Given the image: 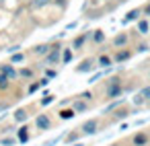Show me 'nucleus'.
Wrapping results in <instances>:
<instances>
[{
  "instance_id": "1a4fd4ad",
  "label": "nucleus",
  "mask_w": 150,
  "mask_h": 146,
  "mask_svg": "<svg viewBox=\"0 0 150 146\" xmlns=\"http://www.w3.org/2000/svg\"><path fill=\"white\" fill-rule=\"evenodd\" d=\"M88 35H91L88 31H86V33H78V35H76L74 39H72V43H70L72 52H80V50H82V47L86 45V41H88Z\"/></svg>"
},
{
  "instance_id": "f3484780",
  "label": "nucleus",
  "mask_w": 150,
  "mask_h": 146,
  "mask_svg": "<svg viewBox=\"0 0 150 146\" xmlns=\"http://www.w3.org/2000/svg\"><path fill=\"white\" fill-rule=\"evenodd\" d=\"M33 78H35V68H31V66L19 68V80H33Z\"/></svg>"
},
{
  "instance_id": "f704fd0d",
  "label": "nucleus",
  "mask_w": 150,
  "mask_h": 146,
  "mask_svg": "<svg viewBox=\"0 0 150 146\" xmlns=\"http://www.w3.org/2000/svg\"><path fill=\"white\" fill-rule=\"evenodd\" d=\"M148 50H150L148 43H140V45H138V52H148Z\"/></svg>"
},
{
  "instance_id": "58836bf2",
  "label": "nucleus",
  "mask_w": 150,
  "mask_h": 146,
  "mask_svg": "<svg viewBox=\"0 0 150 146\" xmlns=\"http://www.w3.org/2000/svg\"><path fill=\"white\" fill-rule=\"evenodd\" d=\"M144 13H146V15H150V4H148V6L144 9Z\"/></svg>"
},
{
  "instance_id": "39448f33",
  "label": "nucleus",
  "mask_w": 150,
  "mask_h": 146,
  "mask_svg": "<svg viewBox=\"0 0 150 146\" xmlns=\"http://www.w3.org/2000/svg\"><path fill=\"white\" fill-rule=\"evenodd\" d=\"M0 74H4L11 82H17V80H19V68H17L15 64H11V62L0 64Z\"/></svg>"
},
{
  "instance_id": "4c0bfd02",
  "label": "nucleus",
  "mask_w": 150,
  "mask_h": 146,
  "mask_svg": "<svg viewBox=\"0 0 150 146\" xmlns=\"http://www.w3.org/2000/svg\"><path fill=\"white\" fill-rule=\"evenodd\" d=\"M70 146H84V142H74V144H70Z\"/></svg>"
},
{
  "instance_id": "c756f323",
  "label": "nucleus",
  "mask_w": 150,
  "mask_h": 146,
  "mask_svg": "<svg viewBox=\"0 0 150 146\" xmlns=\"http://www.w3.org/2000/svg\"><path fill=\"white\" fill-rule=\"evenodd\" d=\"M39 89H41V82H39V80H35V82H33V80H31V82H29V86H27V95H33V93H37Z\"/></svg>"
},
{
  "instance_id": "0eeeda50",
  "label": "nucleus",
  "mask_w": 150,
  "mask_h": 146,
  "mask_svg": "<svg viewBox=\"0 0 150 146\" xmlns=\"http://www.w3.org/2000/svg\"><path fill=\"white\" fill-rule=\"evenodd\" d=\"M15 138H17V144H27V142L31 140V130H29V125H27V123H21L19 130H17V134H15Z\"/></svg>"
},
{
  "instance_id": "2f4dec72",
  "label": "nucleus",
  "mask_w": 150,
  "mask_h": 146,
  "mask_svg": "<svg viewBox=\"0 0 150 146\" xmlns=\"http://www.w3.org/2000/svg\"><path fill=\"white\" fill-rule=\"evenodd\" d=\"M123 117H127V111H125V109H119V111H115V115L111 117V121H119V119H123Z\"/></svg>"
},
{
  "instance_id": "4be33fe9",
  "label": "nucleus",
  "mask_w": 150,
  "mask_h": 146,
  "mask_svg": "<svg viewBox=\"0 0 150 146\" xmlns=\"http://www.w3.org/2000/svg\"><path fill=\"white\" fill-rule=\"evenodd\" d=\"M138 31H140V35H148V31H150V23H148L146 19L138 21Z\"/></svg>"
},
{
  "instance_id": "393cba45",
  "label": "nucleus",
  "mask_w": 150,
  "mask_h": 146,
  "mask_svg": "<svg viewBox=\"0 0 150 146\" xmlns=\"http://www.w3.org/2000/svg\"><path fill=\"white\" fill-rule=\"evenodd\" d=\"M0 146H17V138L15 136H2L0 138Z\"/></svg>"
},
{
  "instance_id": "423d86ee",
  "label": "nucleus",
  "mask_w": 150,
  "mask_h": 146,
  "mask_svg": "<svg viewBox=\"0 0 150 146\" xmlns=\"http://www.w3.org/2000/svg\"><path fill=\"white\" fill-rule=\"evenodd\" d=\"M132 56H134L132 50H127V47H119V50H115V54H113L111 58H113V64H123V62L132 60Z\"/></svg>"
},
{
  "instance_id": "a878e982",
  "label": "nucleus",
  "mask_w": 150,
  "mask_h": 146,
  "mask_svg": "<svg viewBox=\"0 0 150 146\" xmlns=\"http://www.w3.org/2000/svg\"><path fill=\"white\" fill-rule=\"evenodd\" d=\"M142 15V11L140 9H134V11H129L127 15H125V19H123V23H129V21H136L138 17Z\"/></svg>"
},
{
  "instance_id": "9b49d317",
  "label": "nucleus",
  "mask_w": 150,
  "mask_h": 146,
  "mask_svg": "<svg viewBox=\"0 0 150 146\" xmlns=\"http://www.w3.org/2000/svg\"><path fill=\"white\" fill-rule=\"evenodd\" d=\"M148 142H150V136H148V132H136L134 136H132V146H148Z\"/></svg>"
},
{
  "instance_id": "a211bd4d",
  "label": "nucleus",
  "mask_w": 150,
  "mask_h": 146,
  "mask_svg": "<svg viewBox=\"0 0 150 146\" xmlns=\"http://www.w3.org/2000/svg\"><path fill=\"white\" fill-rule=\"evenodd\" d=\"M88 37L93 39V43H95V45H101V43L105 41V31H101V29H93Z\"/></svg>"
},
{
  "instance_id": "aec40b11",
  "label": "nucleus",
  "mask_w": 150,
  "mask_h": 146,
  "mask_svg": "<svg viewBox=\"0 0 150 146\" xmlns=\"http://www.w3.org/2000/svg\"><path fill=\"white\" fill-rule=\"evenodd\" d=\"M74 60V52L72 47H62V56H60V64H70Z\"/></svg>"
},
{
  "instance_id": "6e6552de",
  "label": "nucleus",
  "mask_w": 150,
  "mask_h": 146,
  "mask_svg": "<svg viewBox=\"0 0 150 146\" xmlns=\"http://www.w3.org/2000/svg\"><path fill=\"white\" fill-rule=\"evenodd\" d=\"M97 68V62H95V58H86V60H82L74 70L78 72V74H88V72H93Z\"/></svg>"
},
{
  "instance_id": "2eb2a0df",
  "label": "nucleus",
  "mask_w": 150,
  "mask_h": 146,
  "mask_svg": "<svg viewBox=\"0 0 150 146\" xmlns=\"http://www.w3.org/2000/svg\"><path fill=\"white\" fill-rule=\"evenodd\" d=\"M74 117H76V113H74L72 107H60V109H58V119L70 121V119H74Z\"/></svg>"
},
{
  "instance_id": "ea45409f",
  "label": "nucleus",
  "mask_w": 150,
  "mask_h": 146,
  "mask_svg": "<svg viewBox=\"0 0 150 146\" xmlns=\"http://www.w3.org/2000/svg\"><path fill=\"white\" fill-rule=\"evenodd\" d=\"M109 146H119V144H115V142H113V144H109Z\"/></svg>"
},
{
  "instance_id": "c9c22d12",
  "label": "nucleus",
  "mask_w": 150,
  "mask_h": 146,
  "mask_svg": "<svg viewBox=\"0 0 150 146\" xmlns=\"http://www.w3.org/2000/svg\"><path fill=\"white\" fill-rule=\"evenodd\" d=\"M76 25H78V21H72V23H68V25H66V31H70V29H74Z\"/></svg>"
},
{
  "instance_id": "c85d7f7f",
  "label": "nucleus",
  "mask_w": 150,
  "mask_h": 146,
  "mask_svg": "<svg viewBox=\"0 0 150 146\" xmlns=\"http://www.w3.org/2000/svg\"><path fill=\"white\" fill-rule=\"evenodd\" d=\"M43 76H45L47 80H54V78L58 76V70H56V68H47V66H45V68H43Z\"/></svg>"
},
{
  "instance_id": "ddd939ff",
  "label": "nucleus",
  "mask_w": 150,
  "mask_h": 146,
  "mask_svg": "<svg viewBox=\"0 0 150 146\" xmlns=\"http://www.w3.org/2000/svg\"><path fill=\"white\" fill-rule=\"evenodd\" d=\"M95 62H97V68H103V70H109V68L113 66V58H111L109 54H101V56H97Z\"/></svg>"
},
{
  "instance_id": "f257e3e1",
  "label": "nucleus",
  "mask_w": 150,
  "mask_h": 146,
  "mask_svg": "<svg viewBox=\"0 0 150 146\" xmlns=\"http://www.w3.org/2000/svg\"><path fill=\"white\" fill-rule=\"evenodd\" d=\"M121 95H123V80H121V76H111L105 82V99L113 101V99H117Z\"/></svg>"
},
{
  "instance_id": "5701e85b",
  "label": "nucleus",
  "mask_w": 150,
  "mask_h": 146,
  "mask_svg": "<svg viewBox=\"0 0 150 146\" xmlns=\"http://www.w3.org/2000/svg\"><path fill=\"white\" fill-rule=\"evenodd\" d=\"M25 58H27V56H25L23 52H17V54H13V56H11V60H8V62L17 66V64H23V62H25Z\"/></svg>"
},
{
  "instance_id": "cd10ccee",
  "label": "nucleus",
  "mask_w": 150,
  "mask_h": 146,
  "mask_svg": "<svg viewBox=\"0 0 150 146\" xmlns=\"http://www.w3.org/2000/svg\"><path fill=\"white\" fill-rule=\"evenodd\" d=\"M52 2V0H31V9H35V11H39V9H43V6H47Z\"/></svg>"
},
{
  "instance_id": "4468645a",
  "label": "nucleus",
  "mask_w": 150,
  "mask_h": 146,
  "mask_svg": "<svg viewBox=\"0 0 150 146\" xmlns=\"http://www.w3.org/2000/svg\"><path fill=\"white\" fill-rule=\"evenodd\" d=\"M80 138H82V134H80V130H78V128H74L72 132H68V134H64V136H62V140H64V144H66V146H70V144L78 142Z\"/></svg>"
},
{
  "instance_id": "f8f14e48",
  "label": "nucleus",
  "mask_w": 150,
  "mask_h": 146,
  "mask_svg": "<svg viewBox=\"0 0 150 146\" xmlns=\"http://www.w3.org/2000/svg\"><path fill=\"white\" fill-rule=\"evenodd\" d=\"M72 109H74V113L78 115V113H86L88 109H91V103H86V101H82V99H78V97H74L72 99V105H70Z\"/></svg>"
},
{
  "instance_id": "7ed1b4c3",
  "label": "nucleus",
  "mask_w": 150,
  "mask_h": 146,
  "mask_svg": "<svg viewBox=\"0 0 150 146\" xmlns=\"http://www.w3.org/2000/svg\"><path fill=\"white\" fill-rule=\"evenodd\" d=\"M33 123H35V130L37 132H47V130L54 128V119H52L50 113H37L33 117Z\"/></svg>"
},
{
  "instance_id": "a19ab883",
  "label": "nucleus",
  "mask_w": 150,
  "mask_h": 146,
  "mask_svg": "<svg viewBox=\"0 0 150 146\" xmlns=\"http://www.w3.org/2000/svg\"><path fill=\"white\" fill-rule=\"evenodd\" d=\"M93 2H101V0H93Z\"/></svg>"
},
{
  "instance_id": "7c9ffc66",
  "label": "nucleus",
  "mask_w": 150,
  "mask_h": 146,
  "mask_svg": "<svg viewBox=\"0 0 150 146\" xmlns=\"http://www.w3.org/2000/svg\"><path fill=\"white\" fill-rule=\"evenodd\" d=\"M76 97H78V99H82V101H86V103H91V105H93V97H95V95H93V93H91V91H82V93H80V95H76Z\"/></svg>"
},
{
  "instance_id": "79ce46f5",
  "label": "nucleus",
  "mask_w": 150,
  "mask_h": 146,
  "mask_svg": "<svg viewBox=\"0 0 150 146\" xmlns=\"http://www.w3.org/2000/svg\"><path fill=\"white\" fill-rule=\"evenodd\" d=\"M148 78H150V70H148Z\"/></svg>"
},
{
  "instance_id": "473e14b6",
  "label": "nucleus",
  "mask_w": 150,
  "mask_h": 146,
  "mask_svg": "<svg viewBox=\"0 0 150 146\" xmlns=\"http://www.w3.org/2000/svg\"><path fill=\"white\" fill-rule=\"evenodd\" d=\"M140 95L144 97V101H146V103H150V86H144V89L140 91Z\"/></svg>"
},
{
  "instance_id": "20e7f679",
  "label": "nucleus",
  "mask_w": 150,
  "mask_h": 146,
  "mask_svg": "<svg viewBox=\"0 0 150 146\" xmlns=\"http://www.w3.org/2000/svg\"><path fill=\"white\" fill-rule=\"evenodd\" d=\"M80 134L82 136H95V134H99V130H101V121L97 119V117H91V119H84L82 123H80Z\"/></svg>"
},
{
  "instance_id": "412c9836",
  "label": "nucleus",
  "mask_w": 150,
  "mask_h": 146,
  "mask_svg": "<svg viewBox=\"0 0 150 146\" xmlns=\"http://www.w3.org/2000/svg\"><path fill=\"white\" fill-rule=\"evenodd\" d=\"M13 84H15V82H11L4 74H0V93H8V91L13 89Z\"/></svg>"
},
{
  "instance_id": "e433bc0d",
  "label": "nucleus",
  "mask_w": 150,
  "mask_h": 146,
  "mask_svg": "<svg viewBox=\"0 0 150 146\" xmlns=\"http://www.w3.org/2000/svg\"><path fill=\"white\" fill-rule=\"evenodd\" d=\"M39 82H41V86H45V84H47V82H50V80H47V78H45V76H41V78H39Z\"/></svg>"
},
{
  "instance_id": "f03ea898",
  "label": "nucleus",
  "mask_w": 150,
  "mask_h": 146,
  "mask_svg": "<svg viewBox=\"0 0 150 146\" xmlns=\"http://www.w3.org/2000/svg\"><path fill=\"white\" fill-rule=\"evenodd\" d=\"M60 56H62V43H52V50L43 56V64L47 68H56L60 64Z\"/></svg>"
},
{
  "instance_id": "dca6fc26",
  "label": "nucleus",
  "mask_w": 150,
  "mask_h": 146,
  "mask_svg": "<svg viewBox=\"0 0 150 146\" xmlns=\"http://www.w3.org/2000/svg\"><path fill=\"white\" fill-rule=\"evenodd\" d=\"M127 41H129V35H127V33H117V35L113 37V41H111V43H113V47H115V50H119V47H125V45H127Z\"/></svg>"
},
{
  "instance_id": "6ab92c4d",
  "label": "nucleus",
  "mask_w": 150,
  "mask_h": 146,
  "mask_svg": "<svg viewBox=\"0 0 150 146\" xmlns=\"http://www.w3.org/2000/svg\"><path fill=\"white\" fill-rule=\"evenodd\" d=\"M50 50H52V43H39V45H35V47H33V56L43 58V56H45Z\"/></svg>"
},
{
  "instance_id": "bb28decb",
  "label": "nucleus",
  "mask_w": 150,
  "mask_h": 146,
  "mask_svg": "<svg viewBox=\"0 0 150 146\" xmlns=\"http://www.w3.org/2000/svg\"><path fill=\"white\" fill-rule=\"evenodd\" d=\"M54 101H56V95H52V93L47 95V93H45V95H43V99L39 101V105H41V107H47V105H52Z\"/></svg>"
},
{
  "instance_id": "b1692460",
  "label": "nucleus",
  "mask_w": 150,
  "mask_h": 146,
  "mask_svg": "<svg viewBox=\"0 0 150 146\" xmlns=\"http://www.w3.org/2000/svg\"><path fill=\"white\" fill-rule=\"evenodd\" d=\"M123 103H125L123 99H113V101H111V105H109V107H105V111H103V113H105V115H109L113 109H117V107H119V105H123Z\"/></svg>"
},
{
  "instance_id": "9d476101",
  "label": "nucleus",
  "mask_w": 150,
  "mask_h": 146,
  "mask_svg": "<svg viewBox=\"0 0 150 146\" xmlns=\"http://www.w3.org/2000/svg\"><path fill=\"white\" fill-rule=\"evenodd\" d=\"M13 119H15V123H27L29 121V109L27 107H19V109H15L13 111Z\"/></svg>"
},
{
  "instance_id": "72a5a7b5",
  "label": "nucleus",
  "mask_w": 150,
  "mask_h": 146,
  "mask_svg": "<svg viewBox=\"0 0 150 146\" xmlns=\"http://www.w3.org/2000/svg\"><path fill=\"white\" fill-rule=\"evenodd\" d=\"M103 74H105V72H99V74H93V76H91V80H88V82H91V84H93V82H99V80H101V78H103Z\"/></svg>"
}]
</instances>
